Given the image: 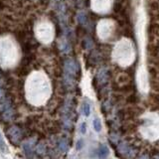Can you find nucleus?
Returning <instances> with one entry per match:
<instances>
[{
  "instance_id": "obj_4",
  "label": "nucleus",
  "mask_w": 159,
  "mask_h": 159,
  "mask_svg": "<svg viewBox=\"0 0 159 159\" xmlns=\"http://www.w3.org/2000/svg\"><path fill=\"white\" fill-rule=\"evenodd\" d=\"M87 131V124L85 122L82 123V126H81V132L83 133V134H85Z\"/></svg>"
},
{
  "instance_id": "obj_3",
  "label": "nucleus",
  "mask_w": 159,
  "mask_h": 159,
  "mask_svg": "<svg viewBox=\"0 0 159 159\" xmlns=\"http://www.w3.org/2000/svg\"><path fill=\"white\" fill-rule=\"evenodd\" d=\"M83 113H84V114L86 115V116H89V115H90V113H91V107H90L89 104H84Z\"/></svg>"
},
{
  "instance_id": "obj_2",
  "label": "nucleus",
  "mask_w": 159,
  "mask_h": 159,
  "mask_svg": "<svg viewBox=\"0 0 159 159\" xmlns=\"http://www.w3.org/2000/svg\"><path fill=\"white\" fill-rule=\"evenodd\" d=\"M108 153V149L107 146L102 145L101 146V148H99V156L101 157H105Z\"/></svg>"
},
{
  "instance_id": "obj_5",
  "label": "nucleus",
  "mask_w": 159,
  "mask_h": 159,
  "mask_svg": "<svg viewBox=\"0 0 159 159\" xmlns=\"http://www.w3.org/2000/svg\"><path fill=\"white\" fill-rule=\"evenodd\" d=\"M82 147H83V141H82V140H80V141H79V142H78L77 148H78V149H81V148H82Z\"/></svg>"
},
{
  "instance_id": "obj_1",
  "label": "nucleus",
  "mask_w": 159,
  "mask_h": 159,
  "mask_svg": "<svg viewBox=\"0 0 159 159\" xmlns=\"http://www.w3.org/2000/svg\"><path fill=\"white\" fill-rule=\"evenodd\" d=\"M93 128H95L96 131H101L102 130V122H101V120L99 119V118H96V119H93Z\"/></svg>"
}]
</instances>
